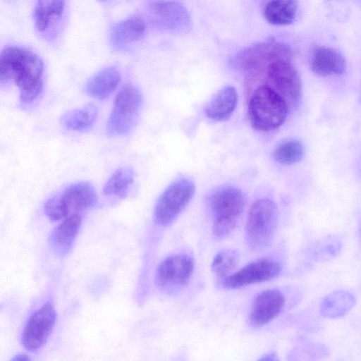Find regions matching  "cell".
I'll return each instance as SVG.
<instances>
[{
  "label": "cell",
  "instance_id": "obj_1",
  "mask_svg": "<svg viewBox=\"0 0 361 361\" xmlns=\"http://www.w3.org/2000/svg\"><path fill=\"white\" fill-rule=\"evenodd\" d=\"M44 63L33 51L20 46L5 47L0 55V82L13 81L20 90V100L32 102L43 89Z\"/></svg>",
  "mask_w": 361,
  "mask_h": 361
},
{
  "label": "cell",
  "instance_id": "obj_2",
  "mask_svg": "<svg viewBox=\"0 0 361 361\" xmlns=\"http://www.w3.org/2000/svg\"><path fill=\"white\" fill-rule=\"evenodd\" d=\"M288 110L286 101L268 85L257 87L248 103L250 123L260 131H270L280 127L286 121Z\"/></svg>",
  "mask_w": 361,
  "mask_h": 361
},
{
  "label": "cell",
  "instance_id": "obj_3",
  "mask_svg": "<svg viewBox=\"0 0 361 361\" xmlns=\"http://www.w3.org/2000/svg\"><path fill=\"white\" fill-rule=\"evenodd\" d=\"M97 202L92 185L87 182H78L49 198L44 204V212L50 220L57 221L72 214H80L95 206Z\"/></svg>",
  "mask_w": 361,
  "mask_h": 361
},
{
  "label": "cell",
  "instance_id": "obj_4",
  "mask_svg": "<svg viewBox=\"0 0 361 361\" xmlns=\"http://www.w3.org/2000/svg\"><path fill=\"white\" fill-rule=\"evenodd\" d=\"M243 192L232 186L216 190L211 200L212 233L217 239L228 235L235 228L243 211Z\"/></svg>",
  "mask_w": 361,
  "mask_h": 361
},
{
  "label": "cell",
  "instance_id": "obj_5",
  "mask_svg": "<svg viewBox=\"0 0 361 361\" xmlns=\"http://www.w3.org/2000/svg\"><path fill=\"white\" fill-rule=\"evenodd\" d=\"M278 222V210L270 200L262 198L251 206L246 223V240L252 250L267 247L271 242Z\"/></svg>",
  "mask_w": 361,
  "mask_h": 361
},
{
  "label": "cell",
  "instance_id": "obj_6",
  "mask_svg": "<svg viewBox=\"0 0 361 361\" xmlns=\"http://www.w3.org/2000/svg\"><path fill=\"white\" fill-rule=\"evenodd\" d=\"M293 57L277 58L265 70L270 87L286 101L289 109L295 108L302 97V82Z\"/></svg>",
  "mask_w": 361,
  "mask_h": 361
},
{
  "label": "cell",
  "instance_id": "obj_7",
  "mask_svg": "<svg viewBox=\"0 0 361 361\" xmlns=\"http://www.w3.org/2000/svg\"><path fill=\"white\" fill-rule=\"evenodd\" d=\"M293 56L290 47L286 44L271 39L252 44L241 50L234 58V66L247 73L257 75L265 71L274 59Z\"/></svg>",
  "mask_w": 361,
  "mask_h": 361
},
{
  "label": "cell",
  "instance_id": "obj_8",
  "mask_svg": "<svg viewBox=\"0 0 361 361\" xmlns=\"http://www.w3.org/2000/svg\"><path fill=\"white\" fill-rule=\"evenodd\" d=\"M142 103V96L132 85L123 86L117 94L108 119L106 130L111 136L128 133L133 127Z\"/></svg>",
  "mask_w": 361,
  "mask_h": 361
},
{
  "label": "cell",
  "instance_id": "obj_9",
  "mask_svg": "<svg viewBox=\"0 0 361 361\" xmlns=\"http://www.w3.org/2000/svg\"><path fill=\"white\" fill-rule=\"evenodd\" d=\"M194 192L195 185L190 180L182 178L171 183L155 204L154 221L161 226L170 225L188 204Z\"/></svg>",
  "mask_w": 361,
  "mask_h": 361
},
{
  "label": "cell",
  "instance_id": "obj_10",
  "mask_svg": "<svg viewBox=\"0 0 361 361\" xmlns=\"http://www.w3.org/2000/svg\"><path fill=\"white\" fill-rule=\"evenodd\" d=\"M56 313L52 303L47 302L35 310L27 321L21 335V343L29 352L42 349L56 324Z\"/></svg>",
  "mask_w": 361,
  "mask_h": 361
},
{
  "label": "cell",
  "instance_id": "obj_11",
  "mask_svg": "<svg viewBox=\"0 0 361 361\" xmlns=\"http://www.w3.org/2000/svg\"><path fill=\"white\" fill-rule=\"evenodd\" d=\"M150 18L159 28L174 32H185L191 27L188 10L174 1L158 0L150 4Z\"/></svg>",
  "mask_w": 361,
  "mask_h": 361
},
{
  "label": "cell",
  "instance_id": "obj_12",
  "mask_svg": "<svg viewBox=\"0 0 361 361\" xmlns=\"http://www.w3.org/2000/svg\"><path fill=\"white\" fill-rule=\"evenodd\" d=\"M280 271L278 262L271 259H260L232 273L224 278L221 283L225 288H239L273 279L280 274Z\"/></svg>",
  "mask_w": 361,
  "mask_h": 361
},
{
  "label": "cell",
  "instance_id": "obj_13",
  "mask_svg": "<svg viewBox=\"0 0 361 361\" xmlns=\"http://www.w3.org/2000/svg\"><path fill=\"white\" fill-rule=\"evenodd\" d=\"M65 0H37L34 23L37 32L44 39H54L61 29L65 13Z\"/></svg>",
  "mask_w": 361,
  "mask_h": 361
},
{
  "label": "cell",
  "instance_id": "obj_14",
  "mask_svg": "<svg viewBox=\"0 0 361 361\" xmlns=\"http://www.w3.org/2000/svg\"><path fill=\"white\" fill-rule=\"evenodd\" d=\"M194 262L191 257L178 254L168 257L156 272L157 284L162 288H174L186 284L192 274Z\"/></svg>",
  "mask_w": 361,
  "mask_h": 361
},
{
  "label": "cell",
  "instance_id": "obj_15",
  "mask_svg": "<svg viewBox=\"0 0 361 361\" xmlns=\"http://www.w3.org/2000/svg\"><path fill=\"white\" fill-rule=\"evenodd\" d=\"M284 305L283 293L274 289L259 293L252 305L250 322L255 326L267 324L276 317Z\"/></svg>",
  "mask_w": 361,
  "mask_h": 361
},
{
  "label": "cell",
  "instance_id": "obj_16",
  "mask_svg": "<svg viewBox=\"0 0 361 361\" xmlns=\"http://www.w3.org/2000/svg\"><path fill=\"white\" fill-rule=\"evenodd\" d=\"M312 71L319 76L342 75L346 68L343 56L330 47L319 46L315 47L310 58Z\"/></svg>",
  "mask_w": 361,
  "mask_h": 361
},
{
  "label": "cell",
  "instance_id": "obj_17",
  "mask_svg": "<svg viewBox=\"0 0 361 361\" xmlns=\"http://www.w3.org/2000/svg\"><path fill=\"white\" fill-rule=\"evenodd\" d=\"M81 223V215L75 214L63 219L54 228L49 237V244L56 254L63 255L69 252L78 235Z\"/></svg>",
  "mask_w": 361,
  "mask_h": 361
},
{
  "label": "cell",
  "instance_id": "obj_18",
  "mask_svg": "<svg viewBox=\"0 0 361 361\" xmlns=\"http://www.w3.org/2000/svg\"><path fill=\"white\" fill-rule=\"evenodd\" d=\"M147 24L138 17H133L116 23L111 32V41L117 49H126L140 40L145 35Z\"/></svg>",
  "mask_w": 361,
  "mask_h": 361
},
{
  "label": "cell",
  "instance_id": "obj_19",
  "mask_svg": "<svg viewBox=\"0 0 361 361\" xmlns=\"http://www.w3.org/2000/svg\"><path fill=\"white\" fill-rule=\"evenodd\" d=\"M121 73L116 66L106 67L93 75L85 85V92L99 100L109 97L116 89Z\"/></svg>",
  "mask_w": 361,
  "mask_h": 361
},
{
  "label": "cell",
  "instance_id": "obj_20",
  "mask_svg": "<svg viewBox=\"0 0 361 361\" xmlns=\"http://www.w3.org/2000/svg\"><path fill=\"white\" fill-rule=\"evenodd\" d=\"M238 101L235 88L226 85L221 88L204 108L205 114L215 121H224L234 111Z\"/></svg>",
  "mask_w": 361,
  "mask_h": 361
},
{
  "label": "cell",
  "instance_id": "obj_21",
  "mask_svg": "<svg viewBox=\"0 0 361 361\" xmlns=\"http://www.w3.org/2000/svg\"><path fill=\"white\" fill-rule=\"evenodd\" d=\"M356 299L350 292L338 290L326 295L320 305L321 314L336 319L345 316L355 305Z\"/></svg>",
  "mask_w": 361,
  "mask_h": 361
},
{
  "label": "cell",
  "instance_id": "obj_22",
  "mask_svg": "<svg viewBox=\"0 0 361 361\" xmlns=\"http://www.w3.org/2000/svg\"><path fill=\"white\" fill-rule=\"evenodd\" d=\"M298 0H269L264 10L266 20L274 25H287L295 20Z\"/></svg>",
  "mask_w": 361,
  "mask_h": 361
},
{
  "label": "cell",
  "instance_id": "obj_23",
  "mask_svg": "<svg viewBox=\"0 0 361 361\" xmlns=\"http://www.w3.org/2000/svg\"><path fill=\"white\" fill-rule=\"evenodd\" d=\"M97 116V107L92 104H89L81 108L67 111L61 116V123L68 130L81 131L92 126Z\"/></svg>",
  "mask_w": 361,
  "mask_h": 361
},
{
  "label": "cell",
  "instance_id": "obj_24",
  "mask_svg": "<svg viewBox=\"0 0 361 361\" xmlns=\"http://www.w3.org/2000/svg\"><path fill=\"white\" fill-rule=\"evenodd\" d=\"M134 180V171L131 168L117 169L105 183L103 192L107 196L116 195L124 197Z\"/></svg>",
  "mask_w": 361,
  "mask_h": 361
},
{
  "label": "cell",
  "instance_id": "obj_25",
  "mask_svg": "<svg viewBox=\"0 0 361 361\" xmlns=\"http://www.w3.org/2000/svg\"><path fill=\"white\" fill-rule=\"evenodd\" d=\"M303 153L302 143L298 140H291L279 145L274 152V157L281 164L291 165L301 160Z\"/></svg>",
  "mask_w": 361,
  "mask_h": 361
},
{
  "label": "cell",
  "instance_id": "obj_26",
  "mask_svg": "<svg viewBox=\"0 0 361 361\" xmlns=\"http://www.w3.org/2000/svg\"><path fill=\"white\" fill-rule=\"evenodd\" d=\"M238 262V253L231 249L219 252L212 262V270L218 276L226 278L232 274Z\"/></svg>",
  "mask_w": 361,
  "mask_h": 361
},
{
  "label": "cell",
  "instance_id": "obj_27",
  "mask_svg": "<svg viewBox=\"0 0 361 361\" xmlns=\"http://www.w3.org/2000/svg\"><path fill=\"white\" fill-rule=\"evenodd\" d=\"M30 360L28 356L25 354H18L16 355L12 360L13 361H18V360Z\"/></svg>",
  "mask_w": 361,
  "mask_h": 361
},
{
  "label": "cell",
  "instance_id": "obj_28",
  "mask_svg": "<svg viewBox=\"0 0 361 361\" xmlns=\"http://www.w3.org/2000/svg\"><path fill=\"white\" fill-rule=\"evenodd\" d=\"M267 357H263L261 358V360H276V357H274V355H270V354H268L266 355Z\"/></svg>",
  "mask_w": 361,
  "mask_h": 361
},
{
  "label": "cell",
  "instance_id": "obj_29",
  "mask_svg": "<svg viewBox=\"0 0 361 361\" xmlns=\"http://www.w3.org/2000/svg\"><path fill=\"white\" fill-rule=\"evenodd\" d=\"M97 1H100V2H105V1H108V0H97Z\"/></svg>",
  "mask_w": 361,
  "mask_h": 361
}]
</instances>
